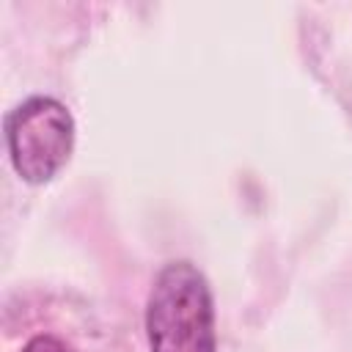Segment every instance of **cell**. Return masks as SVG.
I'll use <instances>...</instances> for the list:
<instances>
[{"label": "cell", "mask_w": 352, "mask_h": 352, "mask_svg": "<svg viewBox=\"0 0 352 352\" xmlns=\"http://www.w3.org/2000/svg\"><path fill=\"white\" fill-rule=\"evenodd\" d=\"M22 352H69V349H66V344H63L60 338H55V336H36V338H30V341L25 344Z\"/></svg>", "instance_id": "cell-3"}, {"label": "cell", "mask_w": 352, "mask_h": 352, "mask_svg": "<svg viewBox=\"0 0 352 352\" xmlns=\"http://www.w3.org/2000/svg\"><path fill=\"white\" fill-rule=\"evenodd\" d=\"M146 333L151 352H214L212 292L190 261H173L154 278Z\"/></svg>", "instance_id": "cell-1"}, {"label": "cell", "mask_w": 352, "mask_h": 352, "mask_svg": "<svg viewBox=\"0 0 352 352\" xmlns=\"http://www.w3.org/2000/svg\"><path fill=\"white\" fill-rule=\"evenodd\" d=\"M6 143L19 179L28 184H44L72 157L74 118L58 99L30 96L8 113Z\"/></svg>", "instance_id": "cell-2"}]
</instances>
